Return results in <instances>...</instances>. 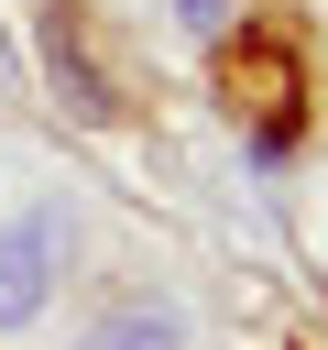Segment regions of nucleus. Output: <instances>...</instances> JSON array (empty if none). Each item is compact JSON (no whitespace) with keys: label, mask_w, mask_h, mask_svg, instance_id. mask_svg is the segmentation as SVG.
<instances>
[{"label":"nucleus","mask_w":328,"mask_h":350,"mask_svg":"<svg viewBox=\"0 0 328 350\" xmlns=\"http://www.w3.org/2000/svg\"><path fill=\"white\" fill-rule=\"evenodd\" d=\"M66 262H77V219H66V197H33L22 219H0V339H22V328L55 306Z\"/></svg>","instance_id":"1"},{"label":"nucleus","mask_w":328,"mask_h":350,"mask_svg":"<svg viewBox=\"0 0 328 350\" xmlns=\"http://www.w3.org/2000/svg\"><path fill=\"white\" fill-rule=\"evenodd\" d=\"M66 350H197V317H186L175 295H120V306H98Z\"/></svg>","instance_id":"2"},{"label":"nucleus","mask_w":328,"mask_h":350,"mask_svg":"<svg viewBox=\"0 0 328 350\" xmlns=\"http://www.w3.org/2000/svg\"><path fill=\"white\" fill-rule=\"evenodd\" d=\"M230 98L273 120V131H262V153H273V142H284V109H295V55H284V44H251V55H230Z\"/></svg>","instance_id":"3"},{"label":"nucleus","mask_w":328,"mask_h":350,"mask_svg":"<svg viewBox=\"0 0 328 350\" xmlns=\"http://www.w3.org/2000/svg\"><path fill=\"white\" fill-rule=\"evenodd\" d=\"M44 66H55V88H66V109H77V120H109V88H98L87 44L66 33V11H55V33H44Z\"/></svg>","instance_id":"4"},{"label":"nucleus","mask_w":328,"mask_h":350,"mask_svg":"<svg viewBox=\"0 0 328 350\" xmlns=\"http://www.w3.org/2000/svg\"><path fill=\"white\" fill-rule=\"evenodd\" d=\"M175 22L186 33H230V0H175Z\"/></svg>","instance_id":"5"},{"label":"nucleus","mask_w":328,"mask_h":350,"mask_svg":"<svg viewBox=\"0 0 328 350\" xmlns=\"http://www.w3.org/2000/svg\"><path fill=\"white\" fill-rule=\"evenodd\" d=\"M0 77H11V33H0Z\"/></svg>","instance_id":"6"}]
</instances>
